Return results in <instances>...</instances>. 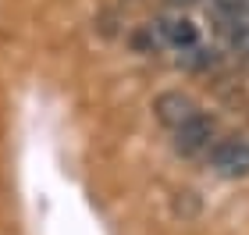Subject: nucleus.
<instances>
[{
	"label": "nucleus",
	"mask_w": 249,
	"mask_h": 235,
	"mask_svg": "<svg viewBox=\"0 0 249 235\" xmlns=\"http://www.w3.org/2000/svg\"><path fill=\"white\" fill-rule=\"evenodd\" d=\"M153 110H157V118H160L171 132L182 128L185 121H192V118L199 114V107L192 104L185 93H160V96L153 100Z\"/></svg>",
	"instance_id": "obj_3"
},
{
	"label": "nucleus",
	"mask_w": 249,
	"mask_h": 235,
	"mask_svg": "<svg viewBox=\"0 0 249 235\" xmlns=\"http://www.w3.org/2000/svg\"><path fill=\"white\" fill-rule=\"evenodd\" d=\"M175 146L182 153H210L217 146V121L199 110L192 121H185L182 128H175Z\"/></svg>",
	"instance_id": "obj_2"
},
{
	"label": "nucleus",
	"mask_w": 249,
	"mask_h": 235,
	"mask_svg": "<svg viewBox=\"0 0 249 235\" xmlns=\"http://www.w3.org/2000/svg\"><path fill=\"white\" fill-rule=\"evenodd\" d=\"M160 32H164L171 43H185V47H192V43H196V32L189 29L185 18H182V21H178V18H164V21H160Z\"/></svg>",
	"instance_id": "obj_4"
},
{
	"label": "nucleus",
	"mask_w": 249,
	"mask_h": 235,
	"mask_svg": "<svg viewBox=\"0 0 249 235\" xmlns=\"http://www.w3.org/2000/svg\"><path fill=\"white\" fill-rule=\"evenodd\" d=\"M210 167L221 178H246L249 175V139H221L210 150Z\"/></svg>",
	"instance_id": "obj_1"
},
{
	"label": "nucleus",
	"mask_w": 249,
	"mask_h": 235,
	"mask_svg": "<svg viewBox=\"0 0 249 235\" xmlns=\"http://www.w3.org/2000/svg\"><path fill=\"white\" fill-rule=\"evenodd\" d=\"M213 15H231V11H249V0H210Z\"/></svg>",
	"instance_id": "obj_5"
}]
</instances>
